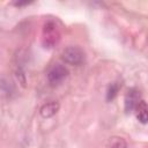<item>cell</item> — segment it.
I'll list each match as a JSON object with an SVG mask.
<instances>
[{
  "label": "cell",
  "mask_w": 148,
  "mask_h": 148,
  "mask_svg": "<svg viewBox=\"0 0 148 148\" xmlns=\"http://www.w3.org/2000/svg\"><path fill=\"white\" fill-rule=\"evenodd\" d=\"M69 72L67 69V67H65L64 65H60V64H57V65H53L49 72H47V81L51 86H58L60 84L67 76H68Z\"/></svg>",
  "instance_id": "3957f363"
},
{
  "label": "cell",
  "mask_w": 148,
  "mask_h": 148,
  "mask_svg": "<svg viewBox=\"0 0 148 148\" xmlns=\"http://www.w3.org/2000/svg\"><path fill=\"white\" fill-rule=\"evenodd\" d=\"M120 87H121V86H120L119 83H117V82L111 83V84L109 86V88H108V91H106V99H108V101H112V99L117 96V94H118Z\"/></svg>",
  "instance_id": "52a82bcc"
},
{
  "label": "cell",
  "mask_w": 148,
  "mask_h": 148,
  "mask_svg": "<svg viewBox=\"0 0 148 148\" xmlns=\"http://www.w3.org/2000/svg\"><path fill=\"white\" fill-rule=\"evenodd\" d=\"M109 148H127V145H126V142L121 138L120 139L117 138L116 140L112 141V143H111V146Z\"/></svg>",
  "instance_id": "ba28073f"
},
{
  "label": "cell",
  "mask_w": 148,
  "mask_h": 148,
  "mask_svg": "<svg viewBox=\"0 0 148 148\" xmlns=\"http://www.w3.org/2000/svg\"><path fill=\"white\" fill-rule=\"evenodd\" d=\"M61 59L68 65L77 66L84 61V52L79 46H68L61 52Z\"/></svg>",
  "instance_id": "7a4b0ae2"
},
{
  "label": "cell",
  "mask_w": 148,
  "mask_h": 148,
  "mask_svg": "<svg viewBox=\"0 0 148 148\" xmlns=\"http://www.w3.org/2000/svg\"><path fill=\"white\" fill-rule=\"evenodd\" d=\"M59 110V103L58 102H49L46 104H44L40 108V116L43 118H50L53 117Z\"/></svg>",
  "instance_id": "5b68a950"
},
{
  "label": "cell",
  "mask_w": 148,
  "mask_h": 148,
  "mask_svg": "<svg viewBox=\"0 0 148 148\" xmlns=\"http://www.w3.org/2000/svg\"><path fill=\"white\" fill-rule=\"evenodd\" d=\"M141 101V94L136 88H131L125 95V111L132 112Z\"/></svg>",
  "instance_id": "277c9868"
},
{
  "label": "cell",
  "mask_w": 148,
  "mask_h": 148,
  "mask_svg": "<svg viewBox=\"0 0 148 148\" xmlns=\"http://www.w3.org/2000/svg\"><path fill=\"white\" fill-rule=\"evenodd\" d=\"M60 37H61V34L58 24L52 20H49L47 22H45L43 27V32H42L43 45L47 49H52L59 43Z\"/></svg>",
  "instance_id": "6da1fadb"
},
{
  "label": "cell",
  "mask_w": 148,
  "mask_h": 148,
  "mask_svg": "<svg viewBox=\"0 0 148 148\" xmlns=\"http://www.w3.org/2000/svg\"><path fill=\"white\" fill-rule=\"evenodd\" d=\"M135 110H136V117H138L139 121L142 123V124H146V123H147V118H148V116H147V104H146V102H145L143 99H141L140 103L138 104V106L135 108Z\"/></svg>",
  "instance_id": "8992f818"
}]
</instances>
